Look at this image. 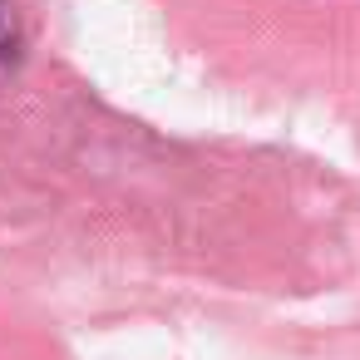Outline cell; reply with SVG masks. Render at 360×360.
I'll return each mask as SVG.
<instances>
[{"label":"cell","mask_w":360,"mask_h":360,"mask_svg":"<svg viewBox=\"0 0 360 360\" xmlns=\"http://www.w3.org/2000/svg\"><path fill=\"white\" fill-rule=\"evenodd\" d=\"M20 60H25V25H20V11H15V0H0V89L15 79Z\"/></svg>","instance_id":"1"}]
</instances>
